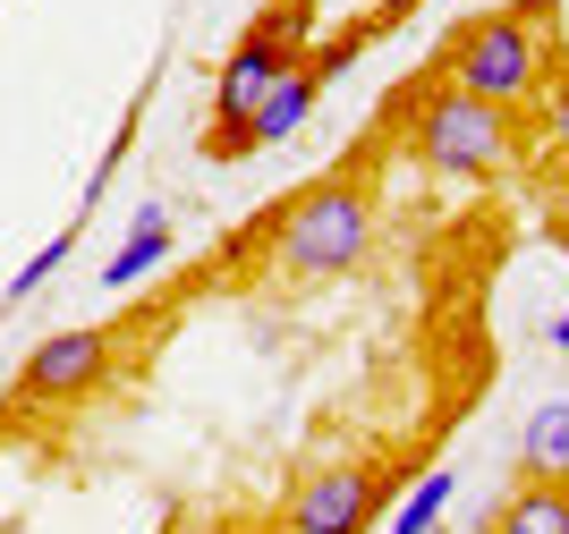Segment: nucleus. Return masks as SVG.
Returning <instances> with one entry per match:
<instances>
[{
	"mask_svg": "<svg viewBox=\"0 0 569 534\" xmlns=\"http://www.w3.org/2000/svg\"><path fill=\"white\" fill-rule=\"evenodd\" d=\"M315 43V0H272V9H256V26L230 43V60H221L213 77V128H204V162H221V144L238 137V119L263 102V85L298 60V51Z\"/></svg>",
	"mask_w": 569,
	"mask_h": 534,
	"instance_id": "20e7f679",
	"label": "nucleus"
},
{
	"mask_svg": "<svg viewBox=\"0 0 569 534\" xmlns=\"http://www.w3.org/2000/svg\"><path fill=\"white\" fill-rule=\"evenodd\" d=\"M366 246H375V187L366 179H315L307 195H289L281 212H272V263H281V280H340L366 263Z\"/></svg>",
	"mask_w": 569,
	"mask_h": 534,
	"instance_id": "f03ea898",
	"label": "nucleus"
},
{
	"mask_svg": "<svg viewBox=\"0 0 569 534\" xmlns=\"http://www.w3.org/2000/svg\"><path fill=\"white\" fill-rule=\"evenodd\" d=\"M366 18H375V26H400V18H417V0H375Z\"/></svg>",
	"mask_w": 569,
	"mask_h": 534,
	"instance_id": "f8f14e48",
	"label": "nucleus"
},
{
	"mask_svg": "<svg viewBox=\"0 0 569 534\" xmlns=\"http://www.w3.org/2000/svg\"><path fill=\"white\" fill-rule=\"evenodd\" d=\"M119 365V323H94V331H60L18 365V399L26 407H69V399L102 391V373Z\"/></svg>",
	"mask_w": 569,
	"mask_h": 534,
	"instance_id": "423d86ee",
	"label": "nucleus"
},
{
	"mask_svg": "<svg viewBox=\"0 0 569 534\" xmlns=\"http://www.w3.org/2000/svg\"><path fill=\"white\" fill-rule=\"evenodd\" d=\"M408 153L426 170H442V179H501L510 162H527V128L519 111L476 102L442 77V85H426L408 102Z\"/></svg>",
	"mask_w": 569,
	"mask_h": 534,
	"instance_id": "7ed1b4c3",
	"label": "nucleus"
},
{
	"mask_svg": "<svg viewBox=\"0 0 569 534\" xmlns=\"http://www.w3.org/2000/svg\"><path fill=\"white\" fill-rule=\"evenodd\" d=\"M170 246H179V238H170V212H162V204H144V212H137V230L119 238V255L102 263V289H111V298H119V289H137V280L153 272Z\"/></svg>",
	"mask_w": 569,
	"mask_h": 534,
	"instance_id": "6e6552de",
	"label": "nucleus"
},
{
	"mask_svg": "<svg viewBox=\"0 0 569 534\" xmlns=\"http://www.w3.org/2000/svg\"><path fill=\"white\" fill-rule=\"evenodd\" d=\"M561 69V26H552V0H510V9H485L442 43V77L476 102H501V111H536L545 77Z\"/></svg>",
	"mask_w": 569,
	"mask_h": 534,
	"instance_id": "f257e3e1",
	"label": "nucleus"
},
{
	"mask_svg": "<svg viewBox=\"0 0 569 534\" xmlns=\"http://www.w3.org/2000/svg\"><path fill=\"white\" fill-rule=\"evenodd\" d=\"M391 484H400V466H375V459L323 466L289 492V534H366L391 501Z\"/></svg>",
	"mask_w": 569,
	"mask_h": 534,
	"instance_id": "39448f33",
	"label": "nucleus"
},
{
	"mask_svg": "<svg viewBox=\"0 0 569 534\" xmlns=\"http://www.w3.org/2000/svg\"><path fill=\"white\" fill-rule=\"evenodd\" d=\"M451 492H459L451 466L417 475V484H408V501H400V517H391V534H433V526H442V510H451Z\"/></svg>",
	"mask_w": 569,
	"mask_h": 534,
	"instance_id": "9d476101",
	"label": "nucleus"
},
{
	"mask_svg": "<svg viewBox=\"0 0 569 534\" xmlns=\"http://www.w3.org/2000/svg\"><path fill=\"white\" fill-rule=\"evenodd\" d=\"M552 170H561V195H569V144H552Z\"/></svg>",
	"mask_w": 569,
	"mask_h": 534,
	"instance_id": "ddd939ff",
	"label": "nucleus"
},
{
	"mask_svg": "<svg viewBox=\"0 0 569 534\" xmlns=\"http://www.w3.org/2000/svg\"><path fill=\"white\" fill-rule=\"evenodd\" d=\"M519 475L527 484H561L569 492V399H545L519 433Z\"/></svg>",
	"mask_w": 569,
	"mask_h": 534,
	"instance_id": "0eeeda50",
	"label": "nucleus"
},
{
	"mask_svg": "<svg viewBox=\"0 0 569 534\" xmlns=\"http://www.w3.org/2000/svg\"><path fill=\"white\" fill-rule=\"evenodd\" d=\"M552 349H569V314H561V323H552Z\"/></svg>",
	"mask_w": 569,
	"mask_h": 534,
	"instance_id": "2eb2a0df",
	"label": "nucleus"
},
{
	"mask_svg": "<svg viewBox=\"0 0 569 534\" xmlns=\"http://www.w3.org/2000/svg\"><path fill=\"white\" fill-rule=\"evenodd\" d=\"M238 534H289V517H272V526H238Z\"/></svg>",
	"mask_w": 569,
	"mask_h": 534,
	"instance_id": "4468645a",
	"label": "nucleus"
},
{
	"mask_svg": "<svg viewBox=\"0 0 569 534\" xmlns=\"http://www.w3.org/2000/svg\"><path fill=\"white\" fill-rule=\"evenodd\" d=\"M69 246H77V221H69V230H60V238H51V246H43V255H34V263H26L18 280H9V298H0V305H26V298H34V289H43L51 272H60V263H69Z\"/></svg>",
	"mask_w": 569,
	"mask_h": 534,
	"instance_id": "9b49d317",
	"label": "nucleus"
},
{
	"mask_svg": "<svg viewBox=\"0 0 569 534\" xmlns=\"http://www.w3.org/2000/svg\"><path fill=\"white\" fill-rule=\"evenodd\" d=\"M485 534H569V492L561 484H527L519 475V492L485 517Z\"/></svg>",
	"mask_w": 569,
	"mask_h": 534,
	"instance_id": "1a4fd4ad",
	"label": "nucleus"
}]
</instances>
